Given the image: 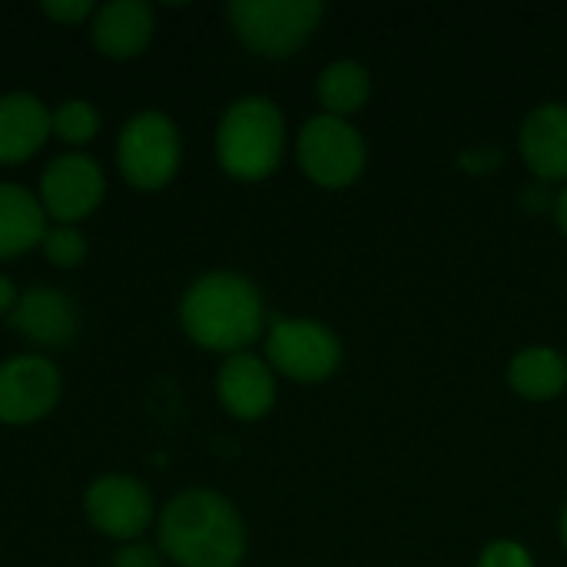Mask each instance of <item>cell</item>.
Masks as SVG:
<instances>
[{
	"label": "cell",
	"instance_id": "obj_16",
	"mask_svg": "<svg viewBox=\"0 0 567 567\" xmlns=\"http://www.w3.org/2000/svg\"><path fill=\"white\" fill-rule=\"evenodd\" d=\"M47 236V213L33 193L17 183H0V259H13Z\"/></svg>",
	"mask_w": 567,
	"mask_h": 567
},
{
	"label": "cell",
	"instance_id": "obj_10",
	"mask_svg": "<svg viewBox=\"0 0 567 567\" xmlns=\"http://www.w3.org/2000/svg\"><path fill=\"white\" fill-rule=\"evenodd\" d=\"M90 525L116 542L140 538L153 522V498L150 492L130 475H103L86 488L83 498Z\"/></svg>",
	"mask_w": 567,
	"mask_h": 567
},
{
	"label": "cell",
	"instance_id": "obj_17",
	"mask_svg": "<svg viewBox=\"0 0 567 567\" xmlns=\"http://www.w3.org/2000/svg\"><path fill=\"white\" fill-rule=\"evenodd\" d=\"M512 389L528 402H548L567 385V362L555 349H525L508 365Z\"/></svg>",
	"mask_w": 567,
	"mask_h": 567
},
{
	"label": "cell",
	"instance_id": "obj_22",
	"mask_svg": "<svg viewBox=\"0 0 567 567\" xmlns=\"http://www.w3.org/2000/svg\"><path fill=\"white\" fill-rule=\"evenodd\" d=\"M40 10L56 23H80L96 13V7L90 0H47V3H40Z\"/></svg>",
	"mask_w": 567,
	"mask_h": 567
},
{
	"label": "cell",
	"instance_id": "obj_14",
	"mask_svg": "<svg viewBox=\"0 0 567 567\" xmlns=\"http://www.w3.org/2000/svg\"><path fill=\"white\" fill-rule=\"evenodd\" d=\"M53 116L33 93L0 96V166L30 159L50 136Z\"/></svg>",
	"mask_w": 567,
	"mask_h": 567
},
{
	"label": "cell",
	"instance_id": "obj_1",
	"mask_svg": "<svg viewBox=\"0 0 567 567\" xmlns=\"http://www.w3.org/2000/svg\"><path fill=\"white\" fill-rule=\"evenodd\" d=\"M159 548L179 567H239L246 528L223 495L189 488L163 508Z\"/></svg>",
	"mask_w": 567,
	"mask_h": 567
},
{
	"label": "cell",
	"instance_id": "obj_3",
	"mask_svg": "<svg viewBox=\"0 0 567 567\" xmlns=\"http://www.w3.org/2000/svg\"><path fill=\"white\" fill-rule=\"evenodd\" d=\"M286 146V123L272 100L243 96L236 100L216 130V156L223 169L236 179H266Z\"/></svg>",
	"mask_w": 567,
	"mask_h": 567
},
{
	"label": "cell",
	"instance_id": "obj_20",
	"mask_svg": "<svg viewBox=\"0 0 567 567\" xmlns=\"http://www.w3.org/2000/svg\"><path fill=\"white\" fill-rule=\"evenodd\" d=\"M43 252L53 266L60 269H73L86 259V236L76 229V226H56V229H47L43 236Z\"/></svg>",
	"mask_w": 567,
	"mask_h": 567
},
{
	"label": "cell",
	"instance_id": "obj_4",
	"mask_svg": "<svg viewBox=\"0 0 567 567\" xmlns=\"http://www.w3.org/2000/svg\"><path fill=\"white\" fill-rule=\"evenodd\" d=\"M322 3L316 0H236L229 23L239 40L272 60L292 56L319 27Z\"/></svg>",
	"mask_w": 567,
	"mask_h": 567
},
{
	"label": "cell",
	"instance_id": "obj_6",
	"mask_svg": "<svg viewBox=\"0 0 567 567\" xmlns=\"http://www.w3.org/2000/svg\"><path fill=\"white\" fill-rule=\"evenodd\" d=\"M299 166L326 189H342L365 166V143L342 116H312L299 133Z\"/></svg>",
	"mask_w": 567,
	"mask_h": 567
},
{
	"label": "cell",
	"instance_id": "obj_18",
	"mask_svg": "<svg viewBox=\"0 0 567 567\" xmlns=\"http://www.w3.org/2000/svg\"><path fill=\"white\" fill-rule=\"evenodd\" d=\"M369 93H372V80H369L365 66H359L352 60L332 63L319 76V100L329 110V116H346V113L362 110Z\"/></svg>",
	"mask_w": 567,
	"mask_h": 567
},
{
	"label": "cell",
	"instance_id": "obj_13",
	"mask_svg": "<svg viewBox=\"0 0 567 567\" xmlns=\"http://www.w3.org/2000/svg\"><path fill=\"white\" fill-rule=\"evenodd\" d=\"M216 389H219V402L226 405V412L243 422L262 419L276 402V379L269 365L246 352L229 355V362L219 369Z\"/></svg>",
	"mask_w": 567,
	"mask_h": 567
},
{
	"label": "cell",
	"instance_id": "obj_5",
	"mask_svg": "<svg viewBox=\"0 0 567 567\" xmlns=\"http://www.w3.org/2000/svg\"><path fill=\"white\" fill-rule=\"evenodd\" d=\"M179 156V130L166 113H136L120 133V173L136 189H163L176 176Z\"/></svg>",
	"mask_w": 567,
	"mask_h": 567
},
{
	"label": "cell",
	"instance_id": "obj_21",
	"mask_svg": "<svg viewBox=\"0 0 567 567\" xmlns=\"http://www.w3.org/2000/svg\"><path fill=\"white\" fill-rule=\"evenodd\" d=\"M478 567H535V565H532V555H528L522 545H515V542H495V545H488V548H485V555H482Z\"/></svg>",
	"mask_w": 567,
	"mask_h": 567
},
{
	"label": "cell",
	"instance_id": "obj_19",
	"mask_svg": "<svg viewBox=\"0 0 567 567\" xmlns=\"http://www.w3.org/2000/svg\"><path fill=\"white\" fill-rule=\"evenodd\" d=\"M96 130H100V113L86 100H66L53 110V133L63 143L83 146L96 136Z\"/></svg>",
	"mask_w": 567,
	"mask_h": 567
},
{
	"label": "cell",
	"instance_id": "obj_23",
	"mask_svg": "<svg viewBox=\"0 0 567 567\" xmlns=\"http://www.w3.org/2000/svg\"><path fill=\"white\" fill-rule=\"evenodd\" d=\"M110 567H163L156 548L150 545H126L113 555V565Z\"/></svg>",
	"mask_w": 567,
	"mask_h": 567
},
{
	"label": "cell",
	"instance_id": "obj_8",
	"mask_svg": "<svg viewBox=\"0 0 567 567\" xmlns=\"http://www.w3.org/2000/svg\"><path fill=\"white\" fill-rule=\"evenodd\" d=\"M103 169L86 153H66L50 159L40 176V206L60 226L86 219L103 203Z\"/></svg>",
	"mask_w": 567,
	"mask_h": 567
},
{
	"label": "cell",
	"instance_id": "obj_26",
	"mask_svg": "<svg viewBox=\"0 0 567 567\" xmlns=\"http://www.w3.org/2000/svg\"><path fill=\"white\" fill-rule=\"evenodd\" d=\"M555 219H558L561 233L567 236V186L558 193V199H555Z\"/></svg>",
	"mask_w": 567,
	"mask_h": 567
},
{
	"label": "cell",
	"instance_id": "obj_11",
	"mask_svg": "<svg viewBox=\"0 0 567 567\" xmlns=\"http://www.w3.org/2000/svg\"><path fill=\"white\" fill-rule=\"evenodd\" d=\"M10 326L43 349H63L80 329L76 306L53 286H33L23 296H17V306L10 309Z\"/></svg>",
	"mask_w": 567,
	"mask_h": 567
},
{
	"label": "cell",
	"instance_id": "obj_9",
	"mask_svg": "<svg viewBox=\"0 0 567 567\" xmlns=\"http://www.w3.org/2000/svg\"><path fill=\"white\" fill-rule=\"evenodd\" d=\"M60 372L43 355H13L0 365V422L30 425L60 402Z\"/></svg>",
	"mask_w": 567,
	"mask_h": 567
},
{
	"label": "cell",
	"instance_id": "obj_15",
	"mask_svg": "<svg viewBox=\"0 0 567 567\" xmlns=\"http://www.w3.org/2000/svg\"><path fill=\"white\" fill-rule=\"evenodd\" d=\"M522 153L542 179H567V106L545 103L522 126Z\"/></svg>",
	"mask_w": 567,
	"mask_h": 567
},
{
	"label": "cell",
	"instance_id": "obj_2",
	"mask_svg": "<svg viewBox=\"0 0 567 567\" xmlns=\"http://www.w3.org/2000/svg\"><path fill=\"white\" fill-rule=\"evenodd\" d=\"M179 322L196 346L239 355L262 332V296L246 276L209 272L183 296Z\"/></svg>",
	"mask_w": 567,
	"mask_h": 567
},
{
	"label": "cell",
	"instance_id": "obj_7",
	"mask_svg": "<svg viewBox=\"0 0 567 567\" xmlns=\"http://www.w3.org/2000/svg\"><path fill=\"white\" fill-rule=\"evenodd\" d=\"M266 355L276 372L296 382H322L342 362V346L336 332L312 319H279L266 339Z\"/></svg>",
	"mask_w": 567,
	"mask_h": 567
},
{
	"label": "cell",
	"instance_id": "obj_27",
	"mask_svg": "<svg viewBox=\"0 0 567 567\" xmlns=\"http://www.w3.org/2000/svg\"><path fill=\"white\" fill-rule=\"evenodd\" d=\"M561 538H565V545H567V505H565V515H561Z\"/></svg>",
	"mask_w": 567,
	"mask_h": 567
},
{
	"label": "cell",
	"instance_id": "obj_24",
	"mask_svg": "<svg viewBox=\"0 0 567 567\" xmlns=\"http://www.w3.org/2000/svg\"><path fill=\"white\" fill-rule=\"evenodd\" d=\"M462 166H465L468 173H492V169L502 166V153H498V150H488V146L468 150V153H462Z\"/></svg>",
	"mask_w": 567,
	"mask_h": 567
},
{
	"label": "cell",
	"instance_id": "obj_12",
	"mask_svg": "<svg viewBox=\"0 0 567 567\" xmlns=\"http://www.w3.org/2000/svg\"><path fill=\"white\" fill-rule=\"evenodd\" d=\"M93 47L110 60H130L146 50L153 40V10L143 0H113L96 7L93 23Z\"/></svg>",
	"mask_w": 567,
	"mask_h": 567
},
{
	"label": "cell",
	"instance_id": "obj_25",
	"mask_svg": "<svg viewBox=\"0 0 567 567\" xmlns=\"http://www.w3.org/2000/svg\"><path fill=\"white\" fill-rule=\"evenodd\" d=\"M13 306H17V289L7 276H0V316H10Z\"/></svg>",
	"mask_w": 567,
	"mask_h": 567
}]
</instances>
